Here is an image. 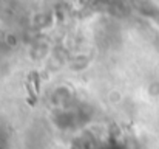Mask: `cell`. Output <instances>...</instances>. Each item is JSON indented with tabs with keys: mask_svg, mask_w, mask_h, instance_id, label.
Segmentation results:
<instances>
[{
	"mask_svg": "<svg viewBox=\"0 0 159 149\" xmlns=\"http://www.w3.org/2000/svg\"><path fill=\"white\" fill-rule=\"evenodd\" d=\"M26 89H28V92H30V97H31V99L34 101V99H36V92L33 90V87H31V82H30V79H28V82H26Z\"/></svg>",
	"mask_w": 159,
	"mask_h": 149,
	"instance_id": "cell-1",
	"label": "cell"
}]
</instances>
